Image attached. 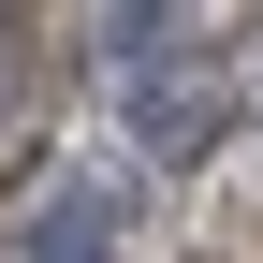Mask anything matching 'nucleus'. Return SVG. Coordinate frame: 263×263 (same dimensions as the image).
I'll return each instance as SVG.
<instances>
[{
	"label": "nucleus",
	"instance_id": "1",
	"mask_svg": "<svg viewBox=\"0 0 263 263\" xmlns=\"http://www.w3.org/2000/svg\"><path fill=\"white\" fill-rule=\"evenodd\" d=\"M103 73L132 103V146H161V161H205L234 117V44L190 15H103Z\"/></svg>",
	"mask_w": 263,
	"mask_h": 263
},
{
	"label": "nucleus",
	"instance_id": "2",
	"mask_svg": "<svg viewBox=\"0 0 263 263\" xmlns=\"http://www.w3.org/2000/svg\"><path fill=\"white\" fill-rule=\"evenodd\" d=\"M88 249H103V205H88V190H73V205H44V219L15 234V263H88Z\"/></svg>",
	"mask_w": 263,
	"mask_h": 263
}]
</instances>
